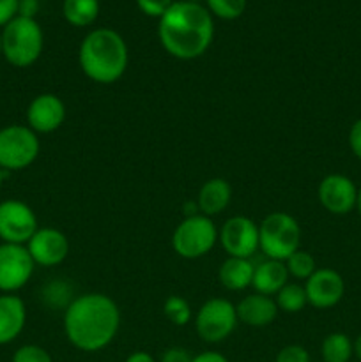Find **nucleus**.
I'll list each match as a JSON object with an SVG mask.
<instances>
[{"mask_svg":"<svg viewBox=\"0 0 361 362\" xmlns=\"http://www.w3.org/2000/svg\"><path fill=\"white\" fill-rule=\"evenodd\" d=\"M287 283H289V272H287L285 262L269 260L268 258L255 267L251 286L257 293L271 297L276 296Z\"/></svg>","mask_w":361,"mask_h":362,"instance_id":"nucleus-18","label":"nucleus"},{"mask_svg":"<svg viewBox=\"0 0 361 362\" xmlns=\"http://www.w3.org/2000/svg\"><path fill=\"white\" fill-rule=\"evenodd\" d=\"M191 362H229L227 357H223L222 354L218 352H202L198 354L197 357H193Z\"/></svg>","mask_w":361,"mask_h":362,"instance_id":"nucleus-34","label":"nucleus"},{"mask_svg":"<svg viewBox=\"0 0 361 362\" xmlns=\"http://www.w3.org/2000/svg\"><path fill=\"white\" fill-rule=\"evenodd\" d=\"M27 250L35 265L53 267L67 258L69 240L57 228H39L27 243Z\"/></svg>","mask_w":361,"mask_h":362,"instance_id":"nucleus-15","label":"nucleus"},{"mask_svg":"<svg viewBox=\"0 0 361 362\" xmlns=\"http://www.w3.org/2000/svg\"><path fill=\"white\" fill-rule=\"evenodd\" d=\"M218 240L232 258H248L258 250V226L246 216H234L227 219L219 230Z\"/></svg>","mask_w":361,"mask_h":362,"instance_id":"nucleus-11","label":"nucleus"},{"mask_svg":"<svg viewBox=\"0 0 361 362\" xmlns=\"http://www.w3.org/2000/svg\"><path fill=\"white\" fill-rule=\"evenodd\" d=\"M193 357L190 356L186 349H180V346H172V349L166 350L161 356V362H191Z\"/></svg>","mask_w":361,"mask_h":362,"instance_id":"nucleus-32","label":"nucleus"},{"mask_svg":"<svg viewBox=\"0 0 361 362\" xmlns=\"http://www.w3.org/2000/svg\"><path fill=\"white\" fill-rule=\"evenodd\" d=\"M120 327V311L105 293H84L64 313V331L81 352H99L113 341Z\"/></svg>","mask_w":361,"mask_h":362,"instance_id":"nucleus-1","label":"nucleus"},{"mask_svg":"<svg viewBox=\"0 0 361 362\" xmlns=\"http://www.w3.org/2000/svg\"><path fill=\"white\" fill-rule=\"evenodd\" d=\"M18 2L20 0H0V27L9 23L14 16H18Z\"/></svg>","mask_w":361,"mask_h":362,"instance_id":"nucleus-30","label":"nucleus"},{"mask_svg":"<svg viewBox=\"0 0 361 362\" xmlns=\"http://www.w3.org/2000/svg\"><path fill=\"white\" fill-rule=\"evenodd\" d=\"M34 267L27 246L0 244V292L14 293L23 288L30 281Z\"/></svg>","mask_w":361,"mask_h":362,"instance_id":"nucleus-10","label":"nucleus"},{"mask_svg":"<svg viewBox=\"0 0 361 362\" xmlns=\"http://www.w3.org/2000/svg\"><path fill=\"white\" fill-rule=\"evenodd\" d=\"M0 35L2 55L11 66L28 67L41 57L45 35L35 18L14 16L9 23L4 25Z\"/></svg>","mask_w":361,"mask_h":362,"instance_id":"nucleus-4","label":"nucleus"},{"mask_svg":"<svg viewBox=\"0 0 361 362\" xmlns=\"http://www.w3.org/2000/svg\"><path fill=\"white\" fill-rule=\"evenodd\" d=\"M163 313L165 317L172 322L173 325H179V327H184L191 322V306L188 304V300L180 296H170L168 299L163 304Z\"/></svg>","mask_w":361,"mask_h":362,"instance_id":"nucleus-25","label":"nucleus"},{"mask_svg":"<svg viewBox=\"0 0 361 362\" xmlns=\"http://www.w3.org/2000/svg\"><path fill=\"white\" fill-rule=\"evenodd\" d=\"M353 345H354V356H356L357 359L361 361V334L357 336V338H356V341H354Z\"/></svg>","mask_w":361,"mask_h":362,"instance_id":"nucleus-36","label":"nucleus"},{"mask_svg":"<svg viewBox=\"0 0 361 362\" xmlns=\"http://www.w3.org/2000/svg\"><path fill=\"white\" fill-rule=\"evenodd\" d=\"M66 120V105L55 94H39L27 108V126L35 134H48L59 129Z\"/></svg>","mask_w":361,"mask_h":362,"instance_id":"nucleus-14","label":"nucleus"},{"mask_svg":"<svg viewBox=\"0 0 361 362\" xmlns=\"http://www.w3.org/2000/svg\"><path fill=\"white\" fill-rule=\"evenodd\" d=\"M0 57H2V35H0Z\"/></svg>","mask_w":361,"mask_h":362,"instance_id":"nucleus-39","label":"nucleus"},{"mask_svg":"<svg viewBox=\"0 0 361 362\" xmlns=\"http://www.w3.org/2000/svg\"><path fill=\"white\" fill-rule=\"evenodd\" d=\"M4 179H6V172H4L2 168H0V189H2V184H4Z\"/></svg>","mask_w":361,"mask_h":362,"instance_id":"nucleus-38","label":"nucleus"},{"mask_svg":"<svg viewBox=\"0 0 361 362\" xmlns=\"http://www.w3.org/2000/svg\"><path fill=\"white\" fill-rule=\"evenodd\" d=\"M127 45L119 32L112 28H96L88 32L80 45L78 62L88 80L110 85L127 69Z\"/></svg>","mask_w":361,"mask_h":362,"instance_id":"nucleus-3","label":"nucleus"},{"mask_svg":"<svg viewBox=\"0 0 361 362\" xmlns=\"http://www.w3.org/2000/svg\"><path fill=\"white\" fill-rule=\"evenodd\" d=\"M27 322V308L18 296H0V345L14 341Z\"/></svg>","mask_w":361,"mask_h":362,"instance_id":"nucleus-17","label":"nucleus"},{"mask_svg":"<svg viewBox=\"0 0 361 362\" xmlns=\"http://www.w3.org/2000/svg\"><path fill=\"white\" fill-rule=\"evenodd\" d=\"M13 362H53V359L42 346L25 345L14 352Z\"/></svg>","mask_w":361,"mask_h":362,"instance_id":"nucleus-27","label":"nucleus"},{"mask_svg":"<svg viewBox=\"0 0 361 362\" xmlns=\"http://www.w3.org/2000/svg\"><path fill=\"white\" fill-rule=\"evenodd\" d=\"M62 14L73 27H88L99 16V0H64Z\"/></svg>","mask_w":361,"mask_h":362,"instance_id":"nucleus-21","label":"nucleus"},{"mask_svg":"<svg viewBox=\"0 0 361 362\" xmlns=\"http://www.w3.org/2000/svg\"><path fill=\"white\" fill-rule=\"evenodd\" d=\"M275 303L278 310L285 311V313H299L308 304L304 286L297 285V283H287L275 296Z\"/></svg>","mask_w":361,"mask_h":362,"instance_id":"nucleus-23","label":"nucleus"},{"mask_svg":"<svg viewBox=\"0 0 361 362\" xmlns=\"http://www.w3.org/2000/svg\"><path fill=\"white\" fill-rule=\"evenodd\" d=\"M356 209H357V212H360V216H361V189H357V202H356Z\"/></svg>","mask_w":361,"mask_h":362,"instance_id":"nucleus-37","label":"nucleus"},{"mask_svg":"<svg viewBox=\"0 0 361 362\" xmlns=\"http://www.w3.org/2000/svg\"><path fill=\"white\" fill-rule=\"evenodd\" d=\"M308 304L317 310H329L342 300L345 293L343 278L333 269H317L304 283Z\"/></svg>","mask_w":361,"mask_h":362,"instance_id":"nucleus-13","label":"nucleus"},{"mask_svg":"<svg viewBox=\"0 0 361 362\" xmlns=\"http://www.w3.org/2000/svg\"><path fill=\"white\" fill-rule=\"evenodd\" d=\"M237 320L250 327H265L273 324L278 315V306L275 299L269 296L255 292L253 296H246L236 308Z\"/></svg>","mask_w":361,"mask_h":362,"instance_id":"nucleus-16","label":"nucleus"},{"mask_svg":"<svg viewBox=\"0 0 361 362\" xmlns=\"http://www.w3.org/2000/svg\"><path fill=\"white\" fill-rule=\"evenodd\" d=\"M205 7L219 20H237L246 9V0H205Z\"/></svg>","mask_w":361,"mask_h":362,"instance_id":"nucleus-26","label":"nucleus"},{"mask_svg":"<svg viewBox=\"0 0 361 362\" xmlns=\"http://www.w3.org/2000/svg\"><path fill=\"white\" fill-rule=\"evenodd\" d=\"M285 267H287V272H289V276H292V278L296 279H304V281H306V279L317 271V265H315L314 257H311L310 253H306V251H301V250H297L296 253H292L289 258H287Z\"/></svg>","mask_w":361,"mask_h":362,"instance_id":"nucleus-24","label":"nucleus"},{"mask_svg":"<svg viewBox=\"0 0 361 362\" xmlns=\"http://www.w3.org/2000/svg\"><path fill=\"white\" fill-rule=\"evenodd\" d=\"M176 0H137V6L145 16L149 18H161L166 11L172 7Z\"/></svg>","mask_w":361,"mask_h":362,"instance_id":"nucleus-28","label":"nucleus"},{"mask_svg":"<svg viewBox=\"0 0 361 362\" xmlns=\"http://www.w3.org/2000/svg\"><path fill=\"white\" fill-rule=\"evenodd\" d=\"M39 138L28 126L11 124L0 129V168L20 172L28 168L39 156Z\"/></svg>","mask_w":361,"mask_h":362,"instance_id":"nucleus-7","label":"nucleus"},{"mask_svg":"<svg viewBox=\"0 0 361 362\" xmlns=\"http://www.w3.org/2000/svg\"><path fill=\"white\" fill-rule=\"evenodd\" d=\"M237 325V311L230 300L209 299L195 318L198 336L205 343H219L229 338Z\"/></svg>","mask_w":361,"mask_h":362,"instance_id":"nucleus-8","label":"nucleus"},{"mask_svg":"<svg viewBox=\"0 0 361 362\" xmlns=\"http://www.w3.org/2000/svg\"><path fill=\"white\" fill-rule=\"evenodd\" d=\"M39 11V0H20L18 2V16L35 18Z\"/></svg>","mask_w":361,"mask_h":362,"instance_id":"nucleus-33","label":"nucleus"},{"mask_svg":"<svg viewBox=\"0 0 361 362\" xmlns=\"http://www.w3.org/2000/svg\"><path fill=\"white\" fill-rule=\"evenodd\" d=\"M255 265L248 258H232L229 257L219 265L218 278L219 283L230 292H241V290L251 286L253 281Z\"/></svg>","mask_w":361,"mask_h":362,"instance_id":"nucleus-20","label":"nucleus"},{"mask_svg":"<svg viewBox=\"0 0 361 362\" xmlns=\"http://www.w3.org/2000/svg\"><path fill=\"white\" fill-rule=\"evenodd\" d=\"M349 147L357 159H361V119L350 126L349 131Z\"/></svg>","mask_w":361,"mask_h":362,"instance_id":"nucleus-31","label":"nucleus"},{"mask_svg":"<svg viewBox=\"0 0 361 362\" xmlns=\"http://www.w3.org/2000/svg\"><path fill=\"white\" fill-rule=\"evenodd\" d=\"M39 230L38 216L30 205L20 200H4L0 204V239L6 244L27 246Z\"/></svg>","mask_w":361,"mask_h":362,"instance_id":"nucleus-9","label":"nucleus"},{"mask_svg":"<svg viewBox=\"0 0 361 362\" xmlns=\"http://www.w3.org/2000/svg\"><path fill=\"white\" fill-rule=\"evenodd\" d=\"M321 352L324 362H349L354 356V345L347 334L333 332L324 338Z\"/></svg>","mask_w":361,"mask_h":362,"instance_id":"nucleus-22","label":"nucleus"},{"mask_svg":"<svg viewBox=\"0 0 361 362\" xmlns=\"http://www.w3.org/2000/svg\"><path fill=\"white\" fill-rule=\"evenodd\" d=\"M126 362H156L152 359L151 354L147 352H133L130 357H127Z\"/></svg>","mask_w":361,"mask_h":362,"instance_id":"nucleus-35","label":"nucleus"},{"mask_svg":"<svg viewBox=\"0 0 361 362\" xmlns=\"http://www.w3.org/2000/svg\"><path fill=\"white\" fill-rule=\"evenodd\" d=\"M218 240V230L211 218L204 214L188 216L177 225L172 235V247L180 258L197 260L205 257Z\"/></svg>","mask_w":361,"mask_h":362,"instance_id":"nucleus-6","label":"nucleus"},{"mask_svg":"<svg viewBox=\"0 0 361 362\" xmlns=\"http://www.w3.org/2000/svg\"><path fill=\"white\" fill-rule=\"evenodd\" d=\"M232 198V187L225 179H209L198 191V209L211 218L225 211Z\"/></svg>","mask_w":361,"mask_h":362,"instance_id":"nucleus-19","label":"nucleus"},{"mask_svg":"<svg viewBox=\"0 0 361 362\" xmlns=\"http://www.w3.org/2000/svg\"><path fill=\"white\" fill-rule=\"evenodd\" d=\"M317 197L326 211L335 216H345L356 209L357 187L349 177L342 173H331L321 180Z\"/></svg>","mask_w":361,"mask_h":362,"instance_id":"nucleus-12","label":"nucleus"},{"mask_svg":"<svg viewBox=\"0 0 361 362\" xmlns=\"http://www.w3.org/2000/svg\"><path fill=\"white\" fill-rule=\"evenodd\" d=\"M299 223L287 212H273L258 226V247L269 260L285 262L299 250Z\"/></svg>","mask_w":361,"mask_h":362,"instance_id":"nucleus-5","label":"nucleus"},{"mask_svg":"<svg viewBox=\"0 0 361 362\" xmlns=\"http://www.w3.org/2000/svg\"><path fill=\"white\" fill-rule=\"evenodd\" d=\"M158 37L165 52L176 59H198L214 37L212 14L202 4L177 0L159 18Z\"/></svg>","mask_w":361,"mask_h":362,"instance_id":"nucleus-2","label":"nucleus"},{"mask_svg":"<svg viewBox=\"0 0 361 362\" xmlns=\"http://www.w3.org/2000/svg\"><path fill=\"white\" fill-rule=\"evenodd\" d=\"M275 362H310V354L306 349L301 345H289L283 346L278 354H276Z\"/></svg>","mask_w":361,"mask_h":362,"instance_id":"nucleus-29","label":"nucleus"},{"mask_svg":"<svg viewBox=\"0 0 361 362\" xmlns=\"http://www.w3.org/2000/svg\"><path fill=\"white\" fill-rule=\"evenodd\" d=\"M186 2H195V4H200L202 0H186Z\"/></svg>","mask_w":361,"mask_h":362,"instance_id":"nucleus-40","label":"nucleus"}]
</instances>
